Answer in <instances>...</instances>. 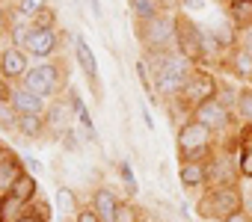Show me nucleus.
Segmentation results:
<instances>
[{
	"instance_id": "nucleus-13",
	"label": "nucleus",
	"mask_w": 252,
	"mask_h": 222,
	"mask_svg": "<svg viewBox=\"0 0 252 222\" xmlns=\"http://www.w3.org/2000/svg\"><path fill=\"white\" fill-rule=\"evenodd\" d=\"M45 122H48V134L65 137V134L71 131V107H68V101H54V104H48Z\"/></svg>"
},
{
	"instance_id": "nucleus-27",
	"label": "nucleus",
	"mask_w": 252,
	"mask_h": 222,
	"mask_svg": "<svg viewBox=\"0 0 252 222\" xmlns=\"http://www.w3.org/2000/svg\"><path fill=\"white\" fill-rule=\"evenodd\" d=\"M237 113L243 116L246 125H252V89L240 92V98H237Z\"/></svg>"
},
{
	"instance_id": "nucleus-3",
	"label": "nucleus",
	"mask_w": 252,
	"mask_h": 222,
	"mask_svg": "<svg viewBox=\"0 0 252 222\" xmlns=\"http://www.w3.org/2000/svg\"><path fill=\"white\" fill-rule=\"evenodd\" d=\"M211 142H214V134L202 122L187 119L178 128V157H181V163L205 160V154H211Z\"/></svg>"
},
{
	"instance_id": "nucleus-7",
	"label": "nucleus",
	"mask_w": 252,
	"mask_h": 222,
	"mask_svg": "<svg viewBox=\"0 0 252 222\" xmlns=\"http://www.w3.org/2000/svg\"><path fill=\"white\" fill-rule=\"evenodd\" d=\"M237 178L240 175V160L231 157V151L225 154H217L208 160V184L214 187H237Z\"/></svg>"
},
{
	"instance_id": "nucleus-19",
	"label": "nucleus",
	"mask_w": 252,
	"mask_h": 222,
	"mask_svg": "<svg viewBox=\"0 0 252 222\" xmlns=\"http://www.w3.org/2000/svg\"><path fill=\"white\" fill-rule=\"evenodd\" d=\"M36 193H39V187H36V178H33L30 172H24V175L12 184V190H9V195H15V198L24 201V204H30V201L36 198Z\"/></svg>"
},
{
	"instance_id": "nucleus-40",
	"label": "nucleus",
	"mask_w": 252,
	"mask_h": 222,
	"mask_svg": "<svg viewBox=\"0 0 252 222\" xmlns=\"http://www.w3.org/2000/svg\"><path fill=\"white\" fill-rule=\"evenodd\" d=\"M12 3H15V6H18V3H21V0H12Z\"/></svg>"
},
{
	"instance_id": "nucleus-41",
	"label": "nucleus",
	"mask_w": 252,
	"mask_h": 222,
	"mask_svg": "<svg viewBox=\"0 0 252 222\" xmlns=\"http://www.w3.org/2000/svg\"><path fill=\"white\" fill-rule=\"evenodd\" d=\"M249 83H252V77H249Z\"/></svg>"
},
{
	"instance_id": "nucleus-33",
	"label": "nucleus",
	"mask_w": 252,
	"mask_h": 222,
	"mask_svg": "<svg viewBox=\"0 0 252 222\" xmlns=\"http://www.w3.org/2000/svg\"><path fill=\"white\" fill-rule=\"evenodd\" d=\"M240 51H246L252 56V27H243L240 30Z\"/></svg>"
},
{
	"instance_id": "nucleus-5",
	"label": "nucleus",
	"mask_w": 252,
	"mask_h": 222,
	"mask_svg": "<svg viewBox=\"0 0 252 222\" xmlns=\"http://www.w3.org/2000/svg\"><path fill=\"white\" fill-rule=\"evenodd\" d=\"M175 45H178V54L187 56L190 62H205V33L184 15L175 18Z\"/></svg>"
},
{
	"instance_id": "nucleus-4",
	"label": "nucleus",
	"mask_w": 252,
	"mask_h": 222,
	"mask_svg": "<svg viewBox=\"0 0 252 222\" xmlns=\"http://www.w3.org/2000/svg\"><path fill=\"white\" fill-rule=\"evenodd\" d=\"M140 39H143L146 51H152V54L169 51L175 45V18L172 15H158V18L140 24Z\"/></svg>"
},
{
	"instance_id": "nucleus-24",
	"label": "nucleus",
	"mask_w": 252,
	"mask_h": 222,
	"mask_svg": "<svg viewBox=\"0 0 252 222\" xmlns=\"http://www.w3.org/2000/svg\"><path fill=\"white\" fill-rule=\"evenodd\" d=\"M231 74L240 77V80H249L252 77V56L246 51H240V48L231 54Z\"/></svg>"
},
{
	"instance_id": "nucleus-39",
	"label": "nucleus",
	"mask_w": 252,
	"mask_h": 222,
	"mask_svg": "<svg viewBox=\"0 0 252 222\" xmlns=\"http://www.w3.org/2000/svg\"><path fill=\"white\" fill-rule=\"evenodd\" d=\"M89 3H92V12H95V15H101V3H98V0H89Z\"/></svg>"
},
{
	"instance_id": "nucleus-9",
	"label": "nucleus",
	"mask_w": 252,
	"mask_h": 222,
	"mask_svg": "<svg viewBox=\"0 0 252 222\" xmlns=\"http://www.w3.org/2000/svg\"><path fill=\"white\" fill-rule=\"evenodd\" d=\"M217 92H220V83L214 80V74H208V71H193V77H190V83H187V89H184L181 98H187V101L193 104V110H196L199 104L214 101Z\"/></svg>"
},
{
	"instance_id": "nucleus-26",
	"label": "nucleus",
	"mask_w": 252,
	"mask_h": 222,
	"mask_svg": "<svg viewBox=\"0 0 252 222\" xmlns=\"http://www.w3.org/2000/svg\"><path fill=\"white\" fill-rule=\"evenodd\" d=\"M45 9H48V0H21L18 3V15H24V18H36Z\"/></svg>"
},
{
	"instance_id": "nucleus-12",
	"label": "nucleus",
	"mask_w": 252,
	"mask_h": 222,
	"mask_svg": "<svg viewBox=\"0 0 252 222\" xmlns=\"http://www.w3.org/2000/svg\"><path fill=\"white\" fill-rule=\"evenodd\" d=\"M24 172H27V169L21 166V160H18L9 148H0V198L9 195L12 184H15Z\"/></svg>"
},
{
	"instance_id": "nucleus-11",
	"label": "nucleus",
	"mask_w": 252,
	"mask_h": 222,
	"mask_svg": "<svg viewBox=\"0 0 252 222\" xmlns=\"http://www.w3.org/2000/svg\"><path fill=\"white\" fill-rule=\"evenodd\" d=\"M193 119L196 122H202L211 134L214 131H222V128H228V122H231V116H228V110L214 98V101H205V104H199L196 110H193Z\"/></svg>"
},
{
	"instance_id": "nucleus-32",
	"label": "nucleus",
	"mask_w": 252,
	"mask_h": 222,
	"mask_svg": "<svg viewBox=\"0 0 252 222\" xmlns=\"http://www.w3.org/2000/svg\"><path fill=\"white\" fill-rule=\"evenodd\" d=\"M74 222H101V216H98L92 207H77V213H74Z\"/></svg>"
},
{
	"instance_id": "nucleus-15",
	"label": "nucleus",
	"mask_w": 252,
	"mask_h": 222,
	"mask_svg": "<svg viewBox=\"0 0 252 222\" xmlns=\"http://www.w3.org/2000/svg\"><path fill=\"white\" fill-rule=\"evenodd\" d=\"M122 201L116 198L113 187H98L95 195H92V210L101 216V222H116V213H119Z\"/></svg>"
},
{
	"instance_id": "nucleus-35",
	"label": "nucleus",
	"mask_w": 252,
	"mask_h": 222,
	"mask_svg": "<svg viewBox=\"0 0 252 222\" xmlns=\"http://www.w3.org/2000/svg\"><path fill=\"white\" fill-rule=\"evenodd\" d=\"M18 222H48V216H45V213H33V210H27Z\"/></svg>"
},
{
	"instance_id": "nucleus-10",
	"label": "nucleus",
	"mask_w": 252,
	"mask_h": 222,
	"mask_svg": "<svg viewBox=\"0 0 252 222\" xmlns=\"http://www.w3.org/2000/svg\"><path fill=\"white\" fill-rule=\"evenodd\" d=\"M27 71H30V62H27L24 48L9 45L3 54H0V74H3V80H24Z\"/></svg>"
},
{
	"instance_id": "nucleus-1",
	"label": "nucleus",
	"mask_w": 252,
	"mask_h": 222,
	"mask_svg": "<svg viewBox=\"0 0 252 222\" xmlns=\"http://www.w3.org/2000/svg\"><path fill=\"white\" fill-rule=\"evenodd\" d=\"M146 65H149L155 92L166 95V98L184 95V89L193 77V62L187 56H181L178 51H158V54H152V59Z\"/></svg>"
},
{
	"instance_id": "nucleus-21",
	"label": "nucleus",
	"mask_w": 252,
	"mask_h": 222,
	"mask_svg": "<svg viewBox=\"0 0 252 222\" xmlns=\"http://www.w3.org/2000/svg\"><path fill=\"white\" fill-rule=\"evenodd\" d=\"M27 213V204L18 201L15 195H3L0 198V222H18Z\"/></svg>"
},
{
	"instance_id": "nucleus-6",
	"label": "nucleus",
	"mask_w": 252,
	"mask_h": 222,
	"mask_svg": "<svg viewBox=\"0 0 252 222\" xmlns=\"http://www.w3.org/2000/svg\"><path fill=\"white\" fill-rule=\"evenodd\" d=\"M27 89H33V92H39L42 98H51V95H57L60 92V86H63V68L60 65H54V62H39V65H30V71L24 74V80H21Z\"/></svg>"
},
{
	"instance_id": "nucleus-23",
	"label": "nucleus",
	"mask_w": 252,
	"mask_h": 222,
	"mask_svg": "<svg viewBox=\"0 0 252 222\" xmlns=\"http://www.w3.org/2000/svg\"><path fill=\"white\" fill-rule=\"evenodd\" d=\"M228 15L237 27H252V0H234L228 6Z\"/></svg>"
},
{
	"instance_id": "nucleus-34",
	"label": "nucleus",
	"mask_w": 252,
	"mask_h": 222,
	"mask_svg": "<svg viewBox=\"0 0 252 222\" xmlns=\"http://www.w3.org/2000/svg\"><path fill=\"white\" fill-rule=\"evenodd\" d=\"M222 222H252V216H249V213L240 207L237 213H231V216H228V219H222Z\"/></svg>"
},
{
	"instance_id": "nucleus-38",
	"label": "nucleus",
	"mask_w": 252,
	"mask_h": 222,
	"mask_svg": "<svg viewBox=\"0 0 252 222\" xmlns=\"http://www.w3.org/2000/svg\"><path fill=\"white\" fill-rule=\"evenodd\" d=\"M3 101H9V92H6V86H3V80H0V104Z\"/></svg>"
},
{
	"instance_id": "nucleus-25",
	"label": "nucleus",
	"mask_w": 252,
	"mask_h": 222,
	"mask_svg": "<svg viewBox=\"0 0 252 222\" xmlns=\"http://www.w3.org/2000/svg\"><path fill=\"white\" fill-rule=\"evenodd\" d=\"M0 131H18V113L9 101L0 104Z\"/></svg>"
},
{
	"instance_id": "nucleus-18",
	"label": "nucleus",
	"mask_w": 252,
	"mask_h": 222,
	"mask_svg": "<svg viewBox=\"0 0 252 222\" xmlns=\"http://www.w3.org/2000/svg\"><path fill=\"white\" fill-rule=\"evenodd\" d=\"M18 134L27 139H39L48 134V122L45 116H18Z\"/></svg>"
},
{
	"instance_id": "nucleus-16",
	"label": "nucleus",
	"mask_w": 252,
	"mask_h": 222,
	"mask_svg": "<svg viewBox=\"0 0 252 222\" xmlns=\"http://www.w3.org/2000/svg\"><path fill=\"white\" fill-rule=\"evenodd\" d=\"M178 178H181V184H184L187 190H196V187H202V184L208 181V163H202V160L181 163V169H178Z\"/></svg>"
},
{
	"instance_id": "nucleus-30",
	"label": "nucleus",
	"mask_w": 252,
	"mask_h": 222,
	"mask_svg": "<svg viewBox=\"0 0 252 222\" xmlns=\"http://www.w3.org/2000/svg\"><path fill=\"white\" fill-rule=\"evenodd\" d=\"M122 181H125V187H128V195H134L137 193V181H134V175H131V166L128 163H122Z\"/></svg>"
},
{
	"instance_id": "nucleus-22",
	"label": "nucleus",
	"mask_w": 252,
	"mask_h": 222,
	"mask_svg": "<svg viewBox=\"0 0 252 222\" xmlns=\"http://www.w3.org/2000/svg\"><path fill=\"white\" fill-rule=\"evenodd\" d=\"M77 59H80V65H83V74H86L89 80H95V77H98V62H95V54H92V48H89L86 39H77Z\"/></svg>"
},
{
	"instance_id": "nucleus-14",
	"label": "nucleus",
	"mask_w": 252,
	"mask_h": 222,
	"mask_svg": "<svg viewBox=\"0 0 252 222\" xmlns=\"http://www.w3.org/2000/svg\"><path fill=\"white\" fill-rule=\"evenodd\" d=\"M24 51H27L30 56L48 59V56L57 51V30H36V27H33V33H30Z\"/></svg>"
},
{
	"instance_id": "nucleus-37",
	"label": "nucleus",
	"mask_w": 252,
	"mask_h": 222,
	"mask_svg": "<svg viewBox=\"0 0 252 222\" xmlns=\"http://www.w3.org/2000/svg\"><path fill=\"white\" fill-rule=\"evenodd\" d=\"M181 6H187V9H202L205 6V0H178Z\"/></svg>"
},
{
	"instance_id": "nucleus-31",
	"label": "nucleus",
	"mask_w": 252,
	"mask_h": 222,
	"mask_svg": "<svg viewBox=\"0 0 252 222\" xmlns=\"http://www.w3.org/2000/svg\"><path fill=\"white\" fill-rule=\"evenodd\" d=\"M116 222H137V210H134V204H122L119 213H116Z\"/></svg>"
},
{
	"instance_id": "nucleus-28",
	"label": "nucleus",
	"mask_w": 252,
	"mask_h": 222,
	"mask_svg": "<svg viewBox=\"0 0 252 222\" xmlns=\"http://www.w3.org/2000/svg\"><path fill=\"white\" fill-rule=\"evenodd\" d=\"M237 98H240V92H234V89H228V86H220V92H217V101L228 110V107H237Z\"/></svg>"
},
{
	"instance_id": "nucleus-29",
	"label": "nucleus",
	"mask_w": 252,
	"mask_h": 222,
	"mask_svg": "<svg viewBox=\"0 0 252 222\" xmlns=\"http://www.w3.org/2000/svg\"><path fill=\"white\" fill-rule=\"evenodd\" d=\"M33 27H36V30H54V12H51V9L39 12V15L33 18Z\"/></svg>"
},
{
	"instance_id": "nucleus-8",
	"label": "nucleus",
	"mask_w": 252,
	"mask_h": 222,
	"mask_svg": "<svg viewBox=\"0 0 252 222\" xmlns=\"http://www.w3.org/2000/svg\"><path fill=\"white\" fill-rule=\"evenodd\" d=\"M9 104L15 107L18 116H45L48 113V98H42L39 92L27 89L24 83L9 92Z\"/></svg>"
},
{
	"instance_id": "nucleus-17",
	"label": "nucleus",
	"mask_w": 252,
	"mask_h": 222,
	"mask_svg": "<svg viewBox=\"0 0 252 222\" xmlns=\"http://www.w3.org/2000/svg\"><path fill=\"white\" fill-rule=\"evenodd\" d=\"M128 3H131V12H134V18L140 24L163 15V3H160V0H128Z\"/></svg>"
},
{
	"instance_id": "nucleus-20",
	"label": "nucleus",
	"mask_w": 252,
	"mask_h": 222,
	"mask_svg": "<svg viewBox=\"0 0 252 222\" xmlns=\"http://www.w3.org/2000/svg\"><path fill=\"white\" fill-rule=\"evenodd\" d=\"M240 175L252 178V125L240 131Z\"/></svg>"
},
{
	"instance_id": "nucleus-36",
	"label": "nucleus",
	"mask_w": 252,
	"mask_h": 222,
	"mask_svg": "<svg viewBox=\"0 0 252 222\" xmlns=\"http://www.w3.org/2000/svg\"><path fill=\"white\" fill-rule=\"evenodd\" d=\"M243 210L252 216V190H243Z\"/></svg>"
},
{
	"instance_id": "nucleus-2",
	"label": "nucleus",
	"mask_w": 252,
	"mask_h": 222,
	"mask_svg": "<svg viewBox=\"0 0 252 222\" xmlns=\"http://www.w3.org/2000/svg\"><path fill=\"white\" fill-rule=\"evenodd\" d=\"M240 207H243V190H237V187H211L208 195L199 198L196 213L202 216V222H208V219L222 222L231 213H237Z\"/></svg>"
}]
</instances>
